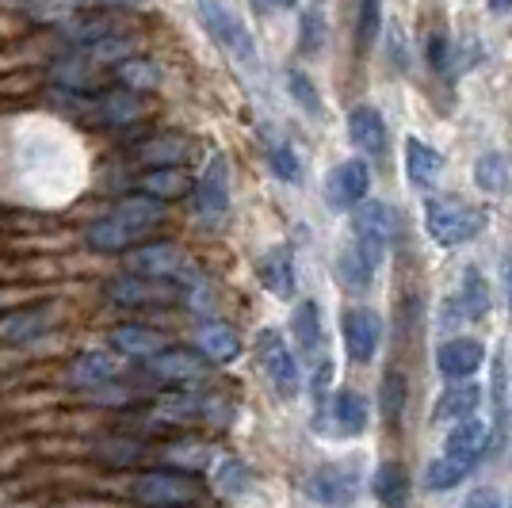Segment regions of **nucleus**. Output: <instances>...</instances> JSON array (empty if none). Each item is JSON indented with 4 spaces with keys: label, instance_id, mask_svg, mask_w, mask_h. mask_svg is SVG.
I'll return each instance as SVG.
<instances>
[{
    "label": "nucleus",
    "instance_id": "obj_4",
    "mask_svg": "<svg viewBox=\"0 0 512 508\" xmlns=\"http://www.w3.org/2000/svg\"><path fill=\"white\" fill-rule=\"evenodd\" d=\"M394 233H398V214L390 211L379 199H363L360 207L352 211V237L348 245L379 272V264L386 260L390 245H394Z\"/></svg>",
    "mask_w": 512,
    "mask_h": 508
},
{
    "label": "nucleus",
    "instance_id": "obj_42",
    "mask_svg": "<svg viewBox=\"0 0 512 508\" xmlns=\"http://www.w3.org/2000/svg\"><path fill=\"white\" fill-rule=\"evenodd\" d=\"M169 459L176 466H184L188 474H192L195 466H203V463H211V451L203 444H172V451H169Z\"/></svg>",
    "mask_w": 512,
    "mask_h": 508
},
{
    "label": "nucleus",
    "instance_id": "obj_23",
    "mask_svg": "<svg viewBox=\"0 0 512 508\" xmlns=\"http://www.w3.org/2000/svg\"><path fill=\"white\" fill-rule=\"evenodd\" d=\"M440 172H444V157L440 149L425 146L421 138H406V176L417 191H432L440 184Z\"/></svg>",
    "mask_w": 512,
    "mask_h": 508
},
{
    "label": "nucleus",
    "instance_id": "obj_37",
    "mask_svg": "<svg viewBox=\"0 0 512 508\" xmlns=\"http://www.w3.org/2000/svg\"><path fill=\"white\" fill-rule=\"evenodd\" d=\"M157 65L146 62V58H123L119 62V85L130 88V92H142V88H157Z\"/></svg>",
    "mask_w": 512,
    "mask_h": 508
},
{
    "label": "nucleus",
    "instance_id": "obj_24",
    "mask_svg": "<svg viewBox=\"0 0 512 508\" xmlns=\"http://www.w3.org/2000/svg\"><path fill=\"white\" fill-rule=\"evenodd\" d=\"M222 409V402H214V398H199L192 390H180V394H165L161 402H157V417L165 424H184V421H199V417H207L214 421V413Z\"/></svg>",
    "mask_w": 512,
    "mask_h": 508
},
{
    "label": "nucleus",
    "instance_id": "obj_43",
    "mask_svg": "<svg viewBox=\"0 0 512 508\" xmlns=\"http://www.w3.org/2000/svg\"><path fill=\"white\" fill-rule=\"evenodd\" d=\"M428 58L436 65V73H448L451 69V46L444 35H432V39H428Z\"/></svg>",
    "mask_w": 512,
    "mask_h": 508
},
{
    "label": "nucleus",
    "instance_id": "obj_39",
    "mask_svg": "<svg viewBox=\"0 0 512 508\" xmlns=\"http://www.w3.org/2000/svg\"><path fill=\"white\" fill-rule=\"evenodd\" d=\"M379 27H383V0H360V23H356V39L360 46H375L379 39Z\"/></svg>",
    "mask_w": 512,
    "mask_h": 508
},
{
    "label": "nucleus",
    "instance_id": "obj_26",
    "mask_svg": "<svg viewBox=\"0 0 512 508\" xmlns=\"http://www.w3.org/2000/svg\"><path fill=\"white\" fill-rule=\"evenodd\" d=\"M291 333L295 344L302 348L306 360H321V348H325V329H321V306L314 298H306L295 306V318H291Z\"/></svg>",
    "mask_w": 512,
    "mask_h": 508
},
{
    "label": "nucleus",
    "instance_id": "obj_11",
    "mask_svg": "<svg viewBox=\"0 0 512 508\" xmlns=\"http://www.w3.org/2000/svg\"><path fill=\"white\" fill-rule=\"evenodd\" d=\"M107 298L115 306H127V310H150V306H172L176 302V283H161V279H146L123 272V276L107 279Z\"/></svg>",
    "mask_w": 512,
    "mask_h": 508
},
{
    "label": "nucleus",
    "instance_id": "obj_48",
    "mask_svg": "<svg viewBox=\"0 0 512 508\" xmlns=\"http://www.w3.org/2000/svg\"><path fill=\"white\" fill-rule=\"evenodd\" d=\"M85 4H119L123 8V4H138V0H85Z\"/></svg>",
    "mask_w": 512,
    "mask_h": 508
},
{
    "label": "nucleus",
    "instance_id": "obj_21",
    "mask_svg": "<svg viewBox=\"0 0 512 508\" xmlns=\"http://www.w3.org/2000/svg\"><path fill=\"white\" fill-rule=\"evenodd\" d=\"M50 329H54V306H27V310L0 318V337L12 344H31V340L46 337Z\"/></svg>",
    "mask_w": 512,
    "mask_h": 508
},
{
    "label": "nucleus",
    "instance_id": "obj_18",
    "mask_svg": "<svg viewBox=\"0 0 512 508\" xmlns=\"http://www.w3.org/2000/svg\"><path fill=\"white\" fill-rule=\"evenodd\" d=\"M150 375L161 382H199L207 375V360H203V352H192V348H165L161 356H153L150 363Z\"/></svg>",
    "mask_w": 512,
    "mask_h": 508
},
{
    "label": "nucleus",
    "instance_id": "obj_22",
    "mask_svg": "<svg viewBox=\"0 0 512 508\" xmlns=\"http://www.w3.org/2000/svg\"><path fill=\"white\" fill-rule=\"evenodd\" d=\"M92 107V115H96V123H104V127H130L138 115H142V104H138V92H130V88H111V92H100L96 100H88Z\"/></svg>",
    "mask_w": 512,
    "mask_h": 508
},
{
    "label": "nucleus",
    "instance_id": "obj_17",
    "mask_svg": "<svg viewBox=\"0 0 512 508\" xmlns=\"http://www.w3.org/2000/svg\"><path fill=\"white\" fill-rule=\"evenodd\" d=\"M111 352L115 356H127V360H146L150 363L153 356H161L165 348H172L165 333H157L150 325H119L111 329Z\"/></svg>",
    "mask_w": 512,
    "mask_h": 508
},
{
    "label": "nucleus",
    "instance_id": "obj_16",
    "mask_svg": "<svg viewBox=\"0 0 512 508\" xmlns=\"http://www.w3.org/2000/svg\"><path fill=\"white\" fill-rule=\"evenodd\" d=\"M348 138L363 153V161H379L386 153V123L383 111L371 104H356L348 111Z\"/></svg>",
    "mask_w": 512,
    "mask_h": 508
},
{
    "label": "nucleus",
    "instance_id": "obj_31",
    "mask_svg": "<svg viewBox=\"0 0 512 508\" xmlns=\"http://www.w3.org/2000/svg\"><path fill=\"white\" fill-rule=\"evenodd\" d=\"M371 489L375 497L383 501L386 508H409V478L398 463H383L371 478Z\"/></svg>",
    "mask_w": 512,
    "mask_h": 508
},
{
    "label": "nucleus",
    "instance_id": "obj_15",
    "mask_svg": "<svg viewBox=\"0 0 512 508\" xmlns=\"http://www.w3.org/2000/svg\"><path fill=\"white\" fill-rule=\"evenodd\" d=\"M306 493L318 501V505H329V508H344L356 501V493H360V478H356V470L352 466H321L314 470V478L306 482Z\"/></svg>",
    "mask_w": 512,
    "mask_h": 508
},
{
    "label": "nucleus",
    "instance_id": "obj_25",
    "mask_svg": "<svg viewBox=\"0 0 512 508\" xmlns=\"http://www.w3.org/2000/svg\"><path fill=\"white\" fill-rule=\"evenodd\" d=\"M478 405H482V386L478 382H451L448 390L440 394V402H436V421L463 424L478 413Z\"/></svg>",
    "mask_w": 512,
    "mask_h": 508
},
{
    "label": "nucleus",
    "instance_id": "obj_35",
    "mask_svg": "<svg viewBox=\"0 0 512 508\" xmlns=\"http://www.w3.org/2000/svg\"><path fill=\"white\" fill-rule=\"evenodd\" d=\"M337 276H341V283L348 291H367V287L375 283V268H371L352 245H344L341 256H337Z\"/></svg>",
    "mask_w": 512,
    "mask_h": 508
},
{
    "label": "nucleus",
    "instance_id": "obj_27",
    "mask_svg": "<svg viewBox=\"0 0 512 508\" xmlns=\"http://www.w3.org/2000/svg\"><path fill=\"white\" fill-rule=\"evenodd\" d=\"M195 184L184 169H150L138 180V195H146L153 203H169V199H184L192 195Z\"/></svg>",
    "mask_w": 512,
    "mask_h": 508
},
{
    "label": "nucleus",
    "instance_id": "obj_44",
    "mask_svg": "<svg viewBox=\"0 0 512 508\" xmlns=\"http://www.w3.org/2000/svg\"><path fill=\"white\" fill-rule=\"evenodd\" d=\"M463 508H501V497H497V489H474Z\"/></svg>",
    "mask_w": 512,
    "mask_h": 508
},
{
    "label": "nucleus",
    "instance_id": "obj_12",
    "mask_svg": "<svg viewBox=\"0 0 512 508\" xmlns=\"http://www.w3.org/2000/svg\"><path fill=\"white\" fill-rule=\"evenodd\" d=\"M371 191V165L363 157L341 161L337 169L325 176V203L329 211H356Z\"/></svg>",
    "mask_w": 512,
    "mask_h": 508
},
{
    "label": "nucleus",
    "instance_id": "obj_41",
    "mask_svg": "<svg viewBox=\"0 0 512 508\" xmlns=\"http://www.w3.org/2000/svg\"><path fill=\"white\" fill-rule=\"evenodd\" d=\"M321 46H325V20H321V8H310L302 16V54L318 58Z\"/></svg>",
    "mask_w": 512,
    "mask_h": 508
},
{
    "label": "nucleus",
    "instance_id": "obj_2",
    "mask_svg": "<svg viewBox=\"0 0 512 508\" xmlns=\"http://www.w3.org/2000/svg\"><path fill=\"white\" fill-rule=\"evenodd\" d=\"M486 447H490V428L478 421V417L455 424V428L448 432V440H444L440 459L428 463L425 489H432V493H448V489H455L474 466L482 463Z\"/></svg>",
    "mask_w": 512,
    "mask_h": 508
},
{
    "label": "nucleus",
    "instance_id": "obj_40",
    "mask_svg": "<svg viewBox=\"0 0 512 508\" xmlns=\"http://www.w3.org/2000/svg\"><path fill=\"white\" fill-rule=\"evenodd\" d=\"M406 409V375L402 371H390L383 379V413L390 421H398Z\"/></svg>",
    "mask_w": 512,
    "mask_h": 508
},
{
    "label": "nucleus",
    "instance_id": "obj_3",
    "mask_svg": "<svg viewBox=\"0 0 512 508\" xmlns=\"http://www.w3.org/2000/svg\"><path fill=\"white\" fill-rule=\"evenodd\" d=\"M482 226H486V211L470 207L455 195H428L425 199V230L444 249L474 241L482 233Z\"/></svg>",
    "mask_w": 512,
    "mask_h": 508
},
{
    "label": "nucleus",
    "instance_id": "obj_32",
    "mask_svg": "<svg viewBox=\"0 0 512 508\" xmlns=\"http://www.w3.org/2000/svg\"><path fill=\"white\" fill-rule=\"evenodd\" d=\"M474 184L486 195H505L512 188V169L505 153H482L474 165Z\"/></svg>",
    "mask_w": 512,
    "mask_h": 508
},
{
    "label": "nucleus",
    "instance_id": "obj_6",
    "mask_svg": "<svg viewBox=\"0 0 512 508\" xmlns=\"http://www.w3.org/2000/svg\"><path fill=\"white\" fill-rule=\"evenodd\" d=\"M199 16H203V27L211 31L214 43L222 46L241 69H249V73L260 69V50H256L249 27L237 12H230L222 0H199Z\"/></svg>",
    "mask_w": 512,
    "mask_h": 508
},
{
    "label": "nucleus",
    "instance_id": "obj_20",
    "mask_svg": "<svg viewBox=\"0 0 512 508\" xmlns=\"http://www.w3.org/2000/svg\"><path fill=\"white\" fill-rule=\"evenodd\" d=\"M123 375V360L115 352H81L69 367V382L81 390H96Z\"/></svg>",
    "mask_w": 512,
    "mask_h": 508
},
{
    "label": "nucleus",
    "instance_id": "obj_19",
    "mask_svg": "<svg viewBox=\"0 0 512 508\" xmlns=\"http://www.w3.org/2000/svg\"><path fill=\"white\" fill-rule=\"evenodd\" d=\"M256 279H260V287L268 291V295L276 298H295V256L291 249H268V253L260 256V264H256Z\"/></svg>",
    "mask_w": 512,
    "mask_h": 508
},
{
    "label": "nucleus",
    "instance_id": "obj_29",
    "mask_svg": "<svg viewBox=\"0 0 512 508\" xmlns=\"http://www.w3.org/2000/svg\"><path fill=\"white\" fill-rule=\"evenodd\" d=\"M199 352H203V360L207 363H234L241 356V340L230 325H222V321H207V325H199Z\"/></svg>",
    "mask_w": 512,
    "mask_h": 508
},
{
    "label": "nucleus",
    "instance_id": "obj_13",
    "mask_svg": "<svg viewBox=\"0 0 512 508\" xmlns=\"http://www.w3.org/2000/svg\"><path fill=\"white\" fill-rule=\"evenodd\" d=\"M341 337H344V352L356 363H371L379 356V344H383V318L367 306H356L348 310L341 321Z\"/></svg>",
    "mask_w": 512,
    "mask_h": 508
},
{
    "label": "nucleus",
    "instance_id": "obj_1",
    "mask_svg": "<svg viewBox=\"0 0 512 508\" xmlns=\"http://www.w3.org/2000/svg\"><path fill=\"white\" fill-rule=\"evenodd\" d=\"M161 218H165L161 203H153L146 195H130L88 226L85 241L96 253H134L153 233V226H161Z\"/></svg>",
    "mask_w": 512,
    "mask_h": 508
},
{
    "label": "nucleus",
    "instance_id": "obj_36",
    "mask_svg": "<svg viewBox=\"0 0 512 508\" xmlns=\"http://www.w3.org/2000/svg\"><path fill=\"white\" fill-rule=\"evenodd\" d=\"M287 92H291V100L310 115V119H325V107H321V92L318 85L302 73V69H291L287 73Z\"/></svg>",
    "mask_w": 512,
    "mask_h": 508
},
{
    "label": "nucleus",
    "instance_id": "obj_28",
    "mask_svg": "<svg viewBox=\"0 0 512 508\" xmlns=\"http://www.w3.org/2000/svg\"><path fill=\"white\" fill-rule=\"evenodd\" d=\"M134 157L150 169H180L188 161V142L180 134H157V138H146L134 149Z\"/></svg>",
    "mask_w": 512,
    "mask_h": 508
},
{
    "label": "nucleus",
    "instance_id": "obj_5",
    "mask_svg": "<svg viewBox=\"0 0 512 508\" xmlns=\"http://www.w3.org/2000/svg\"><path fill=\"white\" fill-rule=\"evenodd\" d=\"M127 272L146 279H161V283H180L184 291L199 287L203 279L192 268V256L184 253L180 245L172 241H153V245H138L134 253L127 256Z\"/></svg>",
    "mask_w": 512,
    "mask_h": 508
},
{
    "label": "nucleus",
    "instance_id": "obj_30",
    "mask_svg": "<svg viewBox=\"0 0 512 508\" xmlns=\"http://www.w3.org/2000/svg\"><path fill=\"white\" fill-rule=\"evenodd\" d=\"M455 310L459 318L467 321H482L490 314V283L478 268H467L463 279H459V295H455Z\"/></svg>",
    "mask_w": 512,
    "mask_h": 508
},
{
    "label": "nucleus",
    "instance_id": "obj_47",
    "mask_svg": "<svg viewBox=\"0 0 512 508\" xmlns=\"http://www.w3.org/2000/svg\"><path fill=\"white\" fill-rule=\"evenodd\" d=\"M509 4H512V0H490V8H493V12H497V16H501V12L509 8Z\"/></svg>",
    "mask_w": 512,
    "mask_h": 508
},
{
    "label": "nucleus",
    "instance_id": "obj_9",
    "mask_svg": "<svg viewBox=\"0 0 512 508\" xmlns=\"http://www.w3.org/2000/svg\"><path fill=\"white\" fill-rule=\"evenodd\" d=\"M192 203L203 226H222V218L230 214V165L222 153L211 157V165L195 180Z\"/></svg>",
    "mask_w": 512,
    "mask_h": 508
},
{
    "label": "nucleus",
    "instance_id": "obj_34",
    "mask_svg": "<svg viewBox=\"0 0 512 508\" xmlns=\"http://www.w3.org/2000/svg\"><path fill=\"white\" fill-rule=\"evenodd\" d=\"M249 478H253V470L241 459H218L211 470L214 493H222V497H241L249 489Z\"/></svg>",
    "mask_w": 512,
    "mask_h": 508
},
{
    "label": "nucleus",
    "instance_id": "obj_46",
    "mask_svg": "<svg viewBox=\"0 0 512 508\" xmlns=\"http://www.w3.org/2000/svg\"><path fill=\"white\" fill-rule=\"evenodd\" d=\"M264 4H272V8H295L299 0H264Z\"/></svg>",
    "mask_w": 512,
    "mask_h": 508
},
{
    "label": "nucleus",
    "instance_id": "obj_38",
    "mask_svg": "<svg viewBox=\"0 0 512 508\" xmlns=\"http://www.w3.org/2000/svg\"><path fill=\"white\" fill-rule=\"evenodd\" d=\"M96 455L111 466H130L146 455V447L138 444V440H127V436H123V440H104V444L96 447Z\"/></svg>",
    "mask_w": 512,
    "mask_h": 508
},
{
    "label": "nucleus",
    "instance_id": "obj_10",
    "mask_svg": "<svg viewBox=\"0 0 512 508\" xmlns=\"http://www.w3.org/2000/svg\"><path fill=\"white\" fill-rule=\"evenodd\" d=\"M367 421H371L367 398L356 394V390H333L329 402L318 409V424L329 432V436H337V440L363 436V432H367Z\"/></svg>",
    "mask_w": 512,
    "mask_h": 508
},
{
    "label": "nucleus",
    "instance_id": "obj_33",
    "mask_svg": "<svg viewBox=\"0 0 512 508\" xmlns=\"http://www.w3.org/2000/svg\"><path fill=\"white\" fill-rule=\"evenodd\" d=\"M264 153H268V169H272L276 180H283V184H299V176H302L299 153L291 149L287 138H268V142H264Z\"/></svg>",
    "mask_w": 512,
    "mask_h": 508
},
{
    "label": "nucleus",
    "instance_id": "obj_14",
    "mask_svg": "<svg viewBox=\"0 0 512 508\" xmlns=\"http://www.w3.org/2000/svg\"><path fill=\"white\" fill-rule=\"evenodd\" d=\"M486 363V348L474 337H451L436 348V371L451 382H467L478 375V367Z\"/></svg>",
    "mask_w": 512,
    "mask_h": 508
},
{
    "label": "nucleus",
    "instance_id": "obj_7",
    "mask_svg": "<svg viewBox=\"0 0 512 508\" xmlns=\"http://www.w3.org/2000/svg\"><path fill=\"white\" fill-rule=\"evenodd\" d=\"M130 493L142 508H184L203 497V486L188 470H146L134 478Z\"/></svg>",
    "mask_w": 512,
    "mask_h": 508
},
{
    "label": "nucleus",
    "instance_id": "obj_8",
    "mask_svg": "<svg viewBox=\"0 0 512 508\" xmlns=\"http://www.w3.org/2000/svg\"><path fill=\"white\" fill-rule=\"evenodd\" d=\"M256 360H260L264 375L272 382V390H276L283 402L299 398V390H302L299 360L291 356L287 340L279 337L276 329H260V333H256Z\"/></svg>",
    "mask_w": 512,
    "mask_h": 508
},
{
    "label": "nucleus",
    "instance_id": "obj_45",
    "mask_svg": "<svg viewBox=\"0 0 512 508\" xmlns=\"http://www.w3.org/2000/svg\"><path fill=\"white\" fill-rule=\"evenodd\" d=\"M501 279H505V295H509V310H512V249L505 256V264H501Z\"/></svg>",
    "mask_w": 512,
    "mask_h": 508
}]
</instances>
